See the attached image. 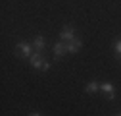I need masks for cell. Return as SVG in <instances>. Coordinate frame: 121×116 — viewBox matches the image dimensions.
Segmentation results:
<instances>
[{
    "mask_svg": "<svg viewBox=\"0 0 121 116\" xmlns=\"http://www.w3.org/2000/svg\"><path fill=\"white\" fill-rule=\"evenodd\" d=\"M86 93H96V91H100V83L98 81H90V83H86V89H85Z\"/></svg>",
    "mask_w": 121,
    "mask_h": 116,
    "instance_id": "8",
    "label": "cell"
},
{
    "mask_svg": "<svg viewBox=\"0 0 121 116\" xmlns=\"http://www.w3.org/2000/svg\"><path fill=\"white\" fill-rule=\"evenodd\" d=\"M44 43H46V41H44V37H35V41H33V48H35V52H40L42 48H44Z\"/></svg>",
    "mask_w": 121,
    "mask_h": 116,
    "instance_id": "7",
    "label": "cell"
},
{
    "mask_svg": "<svg viewBox=\"0 0 121 116\" xmlns=\"http://www.w3.org/2000/svg\"><path fill=\"white\" fill-rule=\"evenodd\" d=\"M81 47H83V43H81V39H77V37L67 43V50H69V52H79Z\"/></svg>",
    "mask_w": 121,
    "mask_h": 116,
    "instance_id": "6",
    "label": "cell"
},
{
    "mask_svg": "<svg viewBox=\"0 0 121 116\" xmlns=\"http://www.w3.org/2000/svg\"><path fill=\"white\" fill-rule=\"evenodd\" d=\"M115 116H121V112H117V114H115Z\"/></svg>",
    "mask_w": 121,
    "mask_h": 116,
    "instance_id": "12",
    "label": "cell"
},
{
    "mask_svg": "<svg viewBox=\"0 0 121 116\" xmlns=\"http://www.w3.org/2000/svg\"><path fill=\"white\" fill-rule=\"evenodd\" d=\"M75 39V27L73 25H64L62 29V33H60V41H64V43H69Z\"/></svg>",
    "mask_w": 121,
    "mask_h": 116,
    "instance_id": "2",
    "label": "cell"
},
{
    "mask_svg": "<svg viewBox=\"0 0 121 116\" xmlns=\"http://www.w3.org/2000/svg\"><path fill=\"white\" fill-rule=\"evenodd\" d=\"M29 116H42V114H39V112H31Z\"/></svg>",
    "mask_w": 121,
    "mask_h": 116,
    "instance_id": "11",
    "label": "cell"
},
{
    "mask_svg": "<svg viewBox=\"0 0 121 116\" xmlns=\"http://www.w3.org/2000/svg\"><path fill=\"white\" fill-rule=\"evenodd\" d=\"M40 70H42V72H48V70H50V64H48V62H44V64H42V68H40Z\"/></svg>",
    "mask_w": 121,
    "mask_h": 116,
    "instance_id": "10",
    "label": "cell"
},
{
    "mask_svg": "<svg viewBox=\"0 0 121 116\" xmlns=\"http://www.w3.org/2000/svg\"><path fill=\"white\" fill-rule=\"evenodd\" d=\"M100 91L108 97V101H113V99H115V87H113V83H110V81L100 83Z\"/></svg>",
    "mask_w": 121,
    "mask_h": 116,
    "instance_id": "3",
    "label": "cell"
},
{
    "mask_svg": "<svg viewBox=\"0 0 121 116\" xmlns=\"http://www.w3.org/2000/svg\"><path fill=\"white\" fill-rule=\"evenodd\" d=\"M113 50H115V54L121 58V37H115V41H113Z\"/></svg>",
    "mask_w": 121,
    "mask_h": 116,
    "instance_id": "9",
    "label": "cell"
},
{
    "mask_svg": "<svg viewBox=\"0 0 121 116\" xmlns=\"http://www.w3.org/2000/svg\"><path fill=\"white\" fill-rule=\"evenodd\" d=\"M16 54L19 58H31L33 56V47L29 43H25V41H19L16 45Z\"/></svg>",
    "mask_w": 121,
    "mask_h": 116,
    "instance_id": "1",
    "label": "cell"
},
{
    "mask_svg": "<svg viewBox=\"0 0 121 116\" xmlns=\"http://www.w3.org/2000/svg\"><path fill=\"white\" fill-rule=\"evenodd\" d=\"M69 50H67V43H64V41H58L56 45H54V54H56V58H62V56H65Z\"/></svg>",
    "mask_w": 121,
    "mask_h": 116,
    "instance_id": "4",
    "label": "cell"
},
{
    "mask_svg": "<svg viewBox=\"0 0 121 116\" xmlns=\"http://www.w3.org/2000/svg\"><path fill=\"white\" fill-rule=\"evenodd\" d=\"M29 62H31V66H33V68L40 70V68H42V64L46 62V60L42 58V54H40V52H33V56L29 58Z\"/></svg>",
    "mask_w": 121,
    "mask_h": 116,
    "instance_id": "5",
    "label": "cell"
}]
</instances>
